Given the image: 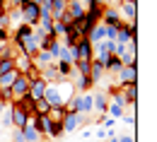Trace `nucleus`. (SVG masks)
Here are the masks:
<instances>
[{"label": "nucleus", "instance_id": "nucleus-1", "mask_svg": "<svg viewBox=\"0 0 157 142\" xmlns=\"http://www.w3.org/2000/svg\"><path fill=\"white\" fill-rule=\"evenodd\" d=\"M75 84L70 80L65 82H53V84H46V92H44V101L48 106H65V101L70 96H75Z\"/></svg>", "mask_w": 157, "mask_h": 142}, {"label": "nucleus", "instance_id": "nucleus-2", "mask_svg": "<svg viewBox=\"0 0 157 142\" xmlns=\"http://www.w3.org/2000/svg\"><path fill=\"white\" fill-rule=\"evenodd\" d=\"M75 113L82 116V121L87 123L90 116L94 113V104H92V92H85V94H75Z\"/></svg>", "mask_w": 157, "mask_h": 142}, {"label": "nucleus", "instance_id": "nucleus-3", "mask_svg": "<svg viewBox=\"0 0 157 142\" xmlns=\"http://www.w3.org/2000/svg\"><path fill=\"white\" fill-rule=\"evenodd\" d=\"M114 77H116V82H114L116 87H126V84H133V82L138 80V65H123V67L118 70Z\"/></svg>", "mask_w": 157, "mask_h": 142}, {"label": "nucleus", "instance_id": "nucleus-4", "mask_svg": "<svg viewBox=\"0 0 157 142\" xmlns=\"http://www.w3.org/2000/svg\"><path fill=\"white\" fill-rule=\"evenodd\" d=\"M34 121H36V116L29 113V118H27V123H24V128H20L24 142H46V140H44V135L34 128Z\"/></svg>", "mask_w": 157, "mask_h": 142}, {"label": "nucleus", "instance_id": "nucleus-5", "mask_svg": "<svg viewBox=\"0 0 157 142\" xmlns=\"http://www.w3.org/2000/svg\"><path fill=\"white\" fill-rule=\"evenodd\" d=\"M20 12H22V24H27V27H36L39 24V5L24 2L20 7Z\"/></svg>", "mask_w": 157, "mask_h": 142}, {"label": "nucleus", "instance_id": "nucleus-6", "mask_svg": "<svg viewBox=\"0 0 157 142\" xmlns=\"http://www.w3.org/2000/svg\"><path fill=\"white\" fill-rule=\"evenodd\" d=\"M118 17L121 22H136V15H138V2H118Z\"/></svg>", "mask_w": 157, "mask_h": 142}, {"label": "nucleus", "instance_id": "nucleus-7", "mask_svg": "<svg viewBox=\"0 0 157 142\" xmlns=\"http://www.w3.org/2000/svg\"><path fill=\"white\" fill-rule=\"evenodd\" d=\"M10 92H12V99H15V101H17V99H22V96H27V92H29V80H27L24 75H20L17 80L12 82Z\"/></svg>", "mask_w": 157, "mask_h": 142}, {"label": "nucleus", "instance_id": "nucleus-8", "mask_svg": "<svg viewBox=\"0 0 157 142\" xmlns=\"http://www.w3.org/2000/svg\"><path fill=\"white\" fill-rule=\"evenodd\" d=\"M101 24H104V27H114V29L121 24V17H118L116 7H111V5L104 7V12H101Z\"/></svg>", "mask_w": 157, "mask_h": 142}, {"label": "nucleus", "instance_id": "nucleus-9", "mask_svg": "<svg viewBox=\"0 0 157 142\" xmlns=\"http://www.w3.org/2000/svg\"><path fill=\"white\" fill-rule=\"evenodd\" d=\"M10 116H12V125L15 128H24V123L29 118V113L22 108L20 104H10Z\"/></svg>", "mask_w": 157, "mask_h": 142}, {"label": "nucleus", "instance_id": "nucleus-10", "mask_svg": "<svg viewBox=\"0 0 157 142\" xmlns=\"http://www.w3.org/2000/svg\"><path fill=\"white\" fill-rule=\"evenodd\" d=\"M82 123H85L82 116H78V113H65V118L60 121V125H63V133H75Z\"/></svg>", "mask_w": 157, "mask_h": 142}, {"label": "nucleus", "instance_id": "nucleus-11", "mask_svg": "<svg viewBox=\"0 0 157 142\" xmlns=\"http://www.w3.org/2000/svg\"><path fill=\"white\" fill-rule=\"evenodd\" d=\"M92 104H94V111H97L99 116H106V106H109V96L97 89V92H92Z\"/></svg>", "mask_w": 157, "mask_h": 142}, {"label": "nucleus", "instance_id": "nucleus-12", "mask_svg": "<svg viewBox=\"0 0 157 142\" xmlns=\"http://www.w3.org/2000/svg\"><path fill=\"white\" fill-rule=\"evenodd\" d=\"M65 12H68V17H70V20L75 22V20H82V17H85L87 7H85L80 0H68V10H65Z\"/></svg>", "mask_w": 157, "mask_h": 142}, {"label": "nucleus", "instance_id": "nucleus-13", "mask_svg": "<svg viewBox=\"0 0 157 142\" xmlns=\"http://www.w3.org/2000/svg\"><path fill=\"white\" fill-rule=\"evenodd\" d=\"M75 56H78V60H92V43H90V39H80L78 41Z\"/></svg>", "mask_w": 157, "mask_h": 142}, {"label": "nucleus", "instance_id": "nucleus-14", "mask_svg": "<svg viewBox=\"0 0 157 142\" xmlns=\"http://www.w3.org/2000/svg\"><path fill=\"white\" fill-rule=\"evenodd\" d=\"M44 92H46V82L41 80V77L29 82V92H27V94H29V99L39 101V99H44Z\"/></svg>", "mask_w": 157, "mask_h": 142}, {"label": "nucleus", "instance_id": "nucleus-15", "mask_svg": "<svg viewBox=\"0 0 157 142\" xmlns=\"http://www.w3.org/2000/svg\"><path fill=\"white\" fill-rule=\"evenodd\" d=\"M136 53H138V43L133 41V43L126 46V51L121 56H116V58L121 60V65H136Z\"/></svg>", "mask_w": 157, "mask_h": 142}, {"label": "nucleus", "instance_id": "nucleus-16", "mask_svg": "<svg viewBox=\"0 0 157 142\" xmlns=\"http://www.w3.org/2000/svg\"><path fill=\"white\" fill-rule=\"evenodd\" d=\"M104 77H106L104 65H101L99 60H92V63H90V80H92V84H99Z\"/></svg>", "mask_w": 157, "mask_h": 142}, {"label": "nucleus", "instance_id": "nucleus-17", "mask_svg": "<svg viewBox=\"0 0 157 142\" xmlns=\"http://www.w3.org/2000/svg\"><path fill=\"white\" fill-rule=\"evenodd\" d=\"M118 89H121V94H123L126 104H138V82L126 84V87H118Z\"/></svg>", "mask_w": 157, "mask_h": 142}, {"label": "nucleus", "instance_id": "nucleus-18", "mask_svg": "<svg viewBox=\"0 0 157 142\" xmlns=\"http://www.w3.org/2000/svg\"><path fill=\"white\" fill-rule=\"evenodd\" d=\"M73 84H75V92H78V94H85V92H90V89L94 87L92 80H90V77H85V75H75Z\"/></svg>", "mask_w": 157, "mask_h": 142}, {"label": "nucleus", "instance_id": "nucleus-19", "mask_svg": "<svg viewBox=\"0 0 157 142\" xmlns=\"http://www.w3.org/2000/svg\"><path fill=\"white\" fill-rule=\"evenodd\" d=\"M104 31H106V27H104L101 22H99L97 27H92V31L87 34V39H90V43H92V46H97V43H101V41H104Z\"/></svg>", "mask_w": 157, "mask_h": 142}, {"label": "nucleus", "instance_id": "nucleus-20", "mask_svg": "<svg viewBox=\"0 0 157 142\" xmlns=\"http://www.w3.org/2000/svg\"><path fill=\"white\" fill-rule=\"evenodd\" d=\"M58 60L63 63H73L78 60V56H75V46H60V53H58Z\"/></svg>", "mask_w": 157, "mask_h": 142}, {"label": "nucleus", "instance_id": "nucleus-21", "mask_svg": "<svg viewBox=\"0 0 157 142\" xmlns=\"http://www.w3.org/2000/svg\"><path fill=\"white\" fill-rule=\"evenodd\" d=\"M121 67H123V65H121V60H118L116 56H111L109 60L104 63V72H106V75H116Z\"/></svg>", "mask_w": 157, "mask_h": 142}, {"label": "nucleus", "instance_id": "nucleus-22", "mask_svg": "<svg viewBox=\"0 0 157 142\" xmlns=\"http://www.w3.org/2000/svg\"><path fill=\"white\" fill-rule=\"evenodd\" d=\"M34 128L39 130L41 135H44V140H46V133H48V128H51V121H48V116H36V121H34Z\"/></svg>", "mask_w": 157, "mask_h": 142}, {"label": "nucleus", "instance_id": "nucleus-23", "mask_svg": "<svg viewBox=\"0 0 157 142\" xmlns=\"http://www.w3.org/2000/svg\"><path fill=\"white\" fill-rule=\"evenodd\" d=\"M46 116H48V121H51V123H60L63 118H65V111H63V106H51Z\"/></svg>", "mask_w": 157, "mask_h": 142}, {"label": "nucleus", "instance_id": "nucleus-24", "mask_svg": "<svg viewBox=\"0 0 157 142\" xmlns=\"http://www.w3.org/2000/svg\"><path fill=\"white\" fill-rule=\"evenodd\" d=\"M20 75L15 72V70H10V72H5V75H0V89H10L12 87V82L17 80Z\"/></svg>", "mask_w": 157, "mask_h": 142}, {"label": "nucleus", "instance_id": "nucleus-25", "mask_svg": "<svg viewBox=\"0 0 157 142\" xmlns=\"http://www.w3.org/2000/svg\"><path fill=\"white\" fill-rule=\"evenodd\" d=\"M60 135H65V133H63V125H60V123H51V128H48V133H46V140H58Z\"/></svg>", "mask_w": 157, "mask_h": 142}, {"label": "nucleus", "instance_id": "nucleus-26", "mask_svg": "<svg viewBox=\"0 0 157 142\" xmlns=\"http://www.w3.org/2000/svg\"><path fill=\"white\" fill-rule=\"evenodd\" d=\"M48 108H51V106L44 101V99L34 101V116H46V113H48Z\"/></svg>", "mask_w": 157, "mask_h": 142}, {"label": "nucleus", "instance_id": "nucleus-27", "mask_svg": "<svg viewBox=\"0 0 157 142\" xmlns=\"http://www.w3.org/2000/svg\"><path fill=\"white\" fill-rule=\"evenodd\" d=\"M0 101H2V104H15L12 92H10V89H0Z\"/></svg>", "mask_w": 157, "mask_h": 142}, {"label": "nucleus", "instance_id": "nucleus-28", "mask_svg": "<svg viewBox=\"0 0 157 142\" xmlns=\"http://www.w3.org/2000/svg\"><path fill=\"white\" fill-rule=\"evenodd\" d=\"M2 111H5V113H2V125H5V128H10V125H12V116H10V104H7V106H5Z\"/></svg>", "mask_w": 157, "mask_h": 142}, {"label": "nucleus", "instance_id": "nucleus-29", "mask_svg": "<svg viewBox=\"0 0 157 142\" xmlns=\"http://www.w3.org/2000/svg\"><path fill=\"white\" fill-rule=\"evenodd\" d=\"M10 36H12V31L5 29V27H0V43H10Z\"/></svg>", "mask_w": 157, "mask_h": 142}, {"label": "nucleus", "instance_id": "nucleus-30", "mask_svg": "<svg viewBox=\"0 0 157 142\" xmlns=\"http://www.w3.org/2000/svg\"><path fill=\"white\" fill-rule=\"evenodd\" d=\"M10 70H15V67H12V60H0V75H5V72H10Z\"/></svg>", "mask_w": 157, "mask_h": 142}, {"label": "nucleus", "instance_id": "nucleus-31", "mask_svg": "<svg viewBox=\"0 0 157 142\" xmlns=\"http://www.w3.org/2000/svg\"><path fill=\"white\" fill-rule=\"evenodd\" d=\"M12 142H24V137H22V130H20V128H15V130H12Z\"/></svg>", "mask_w": 157, "mask_h": 142}, {"label": "nucleus", "instance_id": "nucleus-32", "mask_svg": "<svg viewBox=\"0 0 157 142\" xmlns=\"http://www.w3.org/2000/svg\"><path fill=\"white\" fill-rule=\"evenodd\" d=\"M118 142H136V135H133V133H131V135H121Z\"/></svg>", "mask_w": 157, "mask_h": 142}, {"label": "nucleus", "instance_id": "nucleus-33", "mask_svg": "<svg viewBox=\"0 0 157 142\" xmlns=\"http://www.w3.org/2000/svg\"><path fill=\"white\" fill-rule=\"evenodd\" d=\"M5 46H7V43H0V56H2V51H5Z\"/></svg>", "mask_w": 157, "mask_h": 142}, {"label": "nucleus", "instance_id": "nucleus-34", "mask_svg": "<svg viewBox=\"0 0 157 142\" xmlns=\"http://www.w3.org/2000/svg\"><path fill=\"white\" fill-rule=\"evenodd\" d=\"M118 2H133V0H118Z\"/></svg>", "mask_w": 157, "mask_h": 142}, {"label": "nucleus", "instance_id": "nucleus-35", "mask_svg": "<svg viewBox=\"0 0 157 142\" xmlns=\"http://www.w3.org/2000/svg\"><path fill=\"white\" fill-rule=\"evenodd\" d=\"M5 2H7V0H0V5H5Z\"/></svg>", "mask_w": 157, "mask_h": 142}]
</instances>
